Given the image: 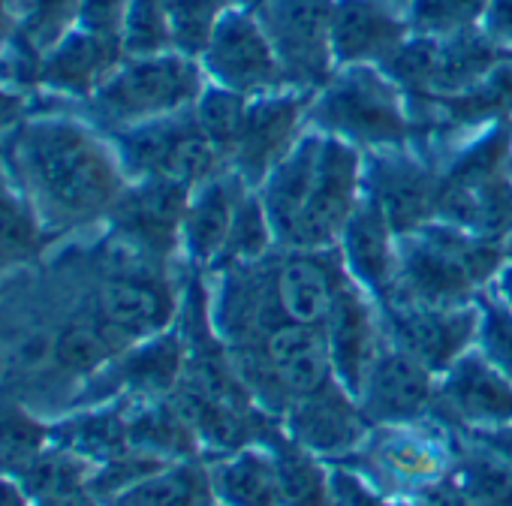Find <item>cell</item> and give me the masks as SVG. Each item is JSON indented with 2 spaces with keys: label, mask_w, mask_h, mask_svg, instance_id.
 I'll list each match as a JSON object with an SVG mask.
<instances>
[{
  "label": "cell",
  "mask_w": 512,
  "mask_h": 506,
  "mask_svg": "<svg viewBox=\"0 0 512 506\" xmlns=\"http://www.w3.org/2000/svg\"><path fill=\"white\" fill-rule=\"evenodd\" d=\"M0 163L55 241L106 226L130 184L109 136L67 109L19 121L0 139Z\"/></svg>",
  "instance_id": "6da1fadb"
},
{
  "label": "cell",
  "mask_w": 512,
  "mask_h": 506,
  "mask_svg": "<svg viewBox=\"0 0 512 506\" xmlns=\"http://www.w3.org/2000/svg\"><path fill=\"white\" fill-rule=\"evenodd\" d=\"M398 269L386 302L458 308L461 299L482 281H488L503 263L497 241L467 232L452 223H428L410 235H401Z\"/></svg>",
  "instance_id": "7a4b0ae2"
},
{
  "label": "cell",
  "mask_w": 512,
  "mask_h": 506,
  "mask_svg": "<svg viewBox=\"0 0 512 506\" xmlns=\"http://www.w3.org/2000/svg\"><path fill=\"white\" fill-rule=\"evenodd\" d=\"M202 85V70L193 58L181 52L151 55V58H124L118 70L82 103L76 112L100 133L112 136L175 112L190 109Z\"/></svg>",
  "instance_id": "3957f363"
},
{
  "label": "cell",
  "mask_w": 512,
  "mask_h": 506,
  "mask_svg": "<svg viewBox=\"0 0 512 506\" xmlns=\"http://www.w3.org/2000/svg\"><path fill=\"white\" fill-rule=\"evenodd\" d=\"M127 181L169 178L187 187L220 175L226 166L202 133L193 106L109 136Z\"/></svg>",
  "instance_id": "277c9868"
},
{
  "label": "cell",
  "mask_w": 512,
  "mask_h": 506,
  "mask_svg": "<svg viewBox=\"0 0 512 506\" xmlns=\"http://www.w3.org/2000/svg\"><path fill=\"white\" fill-rule=\"evenodd\" d=\"M311 121L371 148H401L410 133L398 85L365 64L347 67L323 88L320 100L311 106Z\"/></svg>",
  "instance_id": "5b68a950"
},
{
  "label": "cell",
  "mask_w": 512,
  "mask_h": 506,
  "mask_svg": "<svg viewBox=\"0 0 512 506\" xmlns=\"http://www.w3.org/2000/svg\"><path fill=\"white\" fill-rule=\"evenodd\" d=\"M193 187L169 178L130 181L106 220V238L148 260L169 263L181 250V226Z\"/></svg>",
  "instance_id": "8992f818"
},
{
  "label": "cell",
  "mask_w": 512,
  "mask_h": 506,
  "mask_svg": "<svg viewBox=\"0 0 512 506\" xmlns=\"http://www.w3.org/2000/svg\"><path fill=\"white\" fill-rule=\"evenodd\" d=\"M332 10L335 0H266L260 25L284 67L287 85L302 91L326 88L332 73Z\"/></svg>",
  "instance_id": "52a82bcc"
},
{
  "label": "cell",
  "mask_w": 512,
  "mask_h": 506,
  "mask_svg": "<svg viewBox=\"0 0 512 506\" xmlns=\"http://www.w3.org/2000/svg\"><path fill=\"white\" fill-rule=\"evenodd\" d=\"M199 58L205 73L220 88L235 91L241 97L275 94L287 85L284 67L272 49L266 28L241 10H226L220 16Z\"/></svg>",
  "instance_id": "ba28073f"
},
{
  "label": "cell",
  "mask_w": 512,
  "mask_h": 506,
  "mask_svg": "<svg viewBox=\"0 0 512 506\" xmlns=\"http://www.w3.org/2000/svg\"><path fill=\"white\" fill-rule=\"evenodd\" d=\"M359 169L362 157L356 154V148H350L338 136H323L317 178L293 226L287 250H329L341 238L353 208L359 205Z\"/></svg>",
  "instance_id": "9c48e42d"
},
{
  "label": "cell",
  "mask_w": 512,
  "mask_h": 506,
  "mask_svg": "<svg viewBox=\"0 0 512 506\" xmlns=\"http://www.w3.org/2000/svg\"><path fill=\"white\" fill-rule=\"evenodd\" d=\"M482 323L476 308H434L386 302V332L392 347L410 353L431 374L449 371L470 347Z\"/></svg>",
  "instance_id": "30bf717a"
},
{
  "label": "cell",
  "mask_w": 512,
  "mask_h": 506,
  "mask_svg": "<svg viewBox=\"0 0 512 506\" xmlns=\"http://www.w3.org/2000/svg\"><path fill=\"white\" fill-rule=\"evenodd\" d=\"M365 196L383 211L395 235H410L437 217L443 178L398 148H380L365 163Z\"/></svg>",
  "instance_id": "8fae6325"
},
{
  "label": "cell",
  "mask_w": 512,
  "mask_h": 506,
  "mask_svg": "<svg viewBox=\"0 0 512 506\" xmlns=\"http://www.w3.org/2000/svg\"><path fill=\"white\" fill-rule=\"evenodd\" d=\"M434 413L464 428H512V380L485 356L464 353L434 389Z\"/></svg>",
  "instance_id": "7c38bea8"
},
{
  "label": "cell",
  "mask_w": 512,
  "mask_h": 506,
  "mask_svg": "<svg viewBox=\"0 0 512 506\" xmlns=\"http://www.w3.org/2000/svg\"><path fill=\"white\" fill-rule=\"evenodd\" d=\"M371 425H410L434 404V374L398 347H380L356 395Z\"/></svg>",
  "instance_id": "4fadbf2b"
},
{
  "label": "cell",
  "mask_w": 512,
  "mask_h": 506,
  "mask_svg": "<svg viewBox=\"0 0 512 506\" xmlns=\"http://www.w3.org/2000/svg\"><path fill=\"white\" fill-rule=\"evenodd\" d=\"M287 434L314 455H350L368 440V419L359 401L332 377L317 392L299 398L284 413Z\"/></svg>",
  "instance_id": "5bb4252c"
},
{
  "label": "cell",
  "mask_w": 512,
  "mask_h": 506,
  "mask_svg": "<svg viewBox=\"0 0 512 506\" xmlns=\"http://www.w3.org/2000/svg\"><path fill=\"white\" fill-rule=\"evenodd\" d=\"M302 112L305 100L290 94H266L263 100L247 103L241 139L229 163L247 187H260L269 172L293 151V145L299 142L296 130Z\"/></svg>",
  "instance_id": "9a60e30c"
},
{
  "label": "cell",
  "mask_w": 512,
  "mask_h": 506,
  "mask_svg": "<svg viewBox=\"0 0 512 506\" xmlns=\"http://www.w3.org/2000/svg\"><path fill=\"white\" fill-rule=\"evenodd\" d=\"M410 22L389 0H335L332 10V52L338 64H383L401 43H407Z\"/></svg>",
  "instance_id": "2e32d148"
},
{
  "label": "cell",
  "mask_w": 512,
  "mask_h": 506,
  "mask_svg": "<svg viewBox=\"0 0 512 506\" xmlns=\"http://www.w3.org/2000/svg\"><path fill=\"white\" fill-rule=\"evenodd\" d=\"M121 61V43L73 28L58 46L43 55L40 88L64 97L67 103H82L118 70Z\"/></svg>",
  "instance_id": "e0dca14e"
},
{
  "label": "cell",
  "mask_w": 512,
  "mask_h": 506,
  "mask_svg": "<svg viewBox=\"0 0 512 506\" xmlns=\"http://www.w3.org/2000/svg\"><path fill=\"white\" fill-rule=\"evenodd\" d=\"M323 329L329 341L332 374L356 398L368 368L380 353V338H377V320L371 314V305L350 281L338 287Z\"/></svg>",
  "instance_id": "ac0fdd59"
},
{
  "label": "cell",
  "mask_w": 512,
  "mask_h": 506,
  "mask_svg": "<svg viewBox=\"0 0 512 506\" xmlns=\"http://www.w3.org/2000/svg\"><path fill=\"white\" fill-rule=\"evenodd\" d=\"M341 266L329 250H290L272 269L278 305L287 320L305 326H326L335 293L344 284Z\"/></svg>",
  "instance_id": "d6986e66"
},
{
  "label": "cell",
  "mask_w": 512,
  "mask_h": 506,
  "mask_svg": "<svg viewBox=\"0 0 512 506\" xmlns=\"http://www.w3.org/2000/svg\"><path fill=\"white\" fill-rule=\"evenodd\" d=\"M362 458L371 476L389 491H413L419 494L431 482L446 476L449 455L437 437L392 431L374 443H362Z\"/></svg>",
  "instance_id": "ffe728a7"
},
{
  "label": "cell",
  "mask_w": 512,
  "mask_h": 506,
  "mask_svg": "<svg viewBox=\"0 0 512 506\" xmlns=\"http://www.w3.org/2000/svg\"><path fill=\"white\" fill-rule=\"evenodd\" d=\"M247 193V184L235 172H220L199 187H193L184 226H181V250L193 266L217 263L220 250L226 244L232 214L238 199Z\"/></svg>",
  "instance_id": "44dd1931"
},
{
  "label": "cell",
  "mask_w": 512,
  "mask_h": 506,
  "mask_svg": "<svg viewBox=\"0 0 512 506\" xmlns=\"http://www.w3.org/2000/svg\"><path fill=\"white\" fill-rule=\"evenodd\" d=\"M392 226L383 211L365 196L353 208L344 232H341V257L356 284L368 287L377 296H386L395 281L398 253L392 247Z\"/></svg>",
  "instance_id": "7402d4cb"
},
{
  "label": "cell",
  "mask_w": 512,
  "mask_h": 506,
  "mask_svg": "<svg viewBox=\"0 0 512 506\" xmlns=\"http://www.w3.org/2000/svg\"><path fill=\"white\" fill-rule=\"evenodd\" d=\"M320 151H323V136H317V133L302 136L293 145V151L260 184L263 187L260 199H263V208L269 214L275 241L281 247H287L293 226H296V220H299V214L311 196L317 166H320Z\"/></svg>",
  "instance_id": "603a6c76"
},
{
  "label": "cell",
  "mask_w": 512,
  "mask_h": 506,
  "mask_svg": "<svg viewBox=\"0 0 512 506\" xmlns=\"http://www.w3.org/2000/svg\"><path fill=\"white\" fill-rule=\"evenodd\" d=\"M130 404L133 398H118L100 407H82L52 425V443L82 455L94 467L133 449L130 446Z\"/></svg>",
  "instance_id": "cb8c5ba5"
},
{
  "label": "cell",
  "mask_w": 512,
  "mask_h": 506,
  "mask_svg": "<svg viewBox=\"0 0 512 506\" xmlns=\"http://www.w3.org/2000/svg\"><path fill=\"white\" fill-rule=\"evenodd\" d=\"M130 446L166 461H187L199 455V440L187 416L172 398H151L130 404Z\"/></svg>",
  "instance_id": "d4e9b609"
},
{
  "label": "cell",
  "mask_w": 512,
  "mask_h": 506,
  "mask_svg": "<svg viewBox=\"0 0 512 506\" xmlns=\"http://www.w3.org/2000/svg\"><path fill=\"white\" fill-rule=\"evenodd\" d=\"M214 497L226 506H281L275 461L269 449H241L217 458L211 467Z\"/></svg>",
  "instance_id": "484cf974"
},
{
  "label": "cell",
  "mask_w": 512,
  "mask_h": 506,
  "mask_svg": "<svg viewBox=\"0 0 512 506\" xmlns=\"http://www.w3.org/2000/svg\"><path fill=\"white\" fill-rule=\"evenodd\" d=\"M263 443L275 461L281 506H332V485L314 452L278 431V425L263 434Z\"/></svg>",
  "instance_id": "4316f807"
},
{
  "label": "cell",
  "mask_w": 512,
  "mask_h": 506,
  "mask_svg": "<svg viewBox=\"0 0 512 506\" xmlns=\"http://www.w3.org/2000/svg\"><path fill=\"white\" fill-rule=\"evenodd\" d=\"M497 64H503V52L488 34L461 31L455 37L437 40V64H434L431 97L461 94V91L479 85Z\"/></svg>",
  "instance_id": "83f0119b"
},
{
  "label": "cell",
  "mask_w": 512,
  "mask_h": 506,
  "mask_svg": "<svg viewBox=\"0 0 512 506\" xmlns=\"http://www.w3.org/2000/svg\"><path fill=\"white\" fill-rule=\"evenodd\" d=\"M112 506H214L211 473L196 458L172 461L121 494Z\"/></svg>",
  "instance_id": "f1b7e54d"
},
{
  "label": "cell",
  "mask_w": 512,
  "mask_h": 506,
  "mask_svg": "<svg viewBox=\"0 0 512 506\" xmlns=\"http://www.w3.org/2000/svg\"><path fill=\"white\" fill-rule=\"evenodd\" d=\"M4 473H10L34 503H43V500L61 497L70 491L88 488L94 464L76 452H67V449L49 443L46 449H40L37 455L7 467Z\"/></svg>",
  "instance_id": "f546056e"
},
{
  "label": "cell",
  "mask_w": 512,
  "mask_h": 506,
  "mask_svg": "<svg viewBox=\"0 0 512 506\" xmlns=\"http://www.w3.org/2000/svg\"><path fill=\"white\" fill-rule=\"evenodd\" d=\"M428 103H434V109H440L455 127L503 118L512 112V64H497L479 85L452 97H431Z\"/></svg>",
  "instance_id": "4dcf8cb0"
},
{
  "label": "cell",
  "mask_w": 512,
  "mask_h": 506,
  "mask_svg": "<svg viewBox=\"0 0 512 506\" xmlns=\"http://www.w3.org/2000/svg\"><path fill=\"white\" fill-rule=\"evenodd\" d=\"M452 476L476 506H512V470L485 443L458 449Z\"/></svg>",
  "instance_id": "1f68e13d"
},
{
  "label": "cell",
  "mask_w": 512,
  "mask_h": 506,
  "mask_svg": "<svg viewBox=\"0 0 512 506\" xmlns=\"http://www.w3.org/2000/svg\"><path fill=\"white\" fill-rule=\"evenodd\" d=\"M272 241H275V232H272L269 214L263 208V199L253 196V193H244L235 205L232 226H229V235H226V244L220 250L217 263L223 269L226 266H244V263H260Z\"/></svg>",
  "instance_id": "d6a6232c"
},
{
  "label": "cell",
  "mask_w": 512,
  "mask_h": 506,
  "mask_svg": "<svg viewBox=\"0 0 512 506\" xmlns=\"http://www.w3.org/2000/svg\"><path fill=\"white\" fill-rule=\"evenodd\" d=\"M193 112H196V121H199L202 133L208 136V142L220 154L223 166H229L232 154L238 148V139H241L247 97L214 85V88H205L199 94V100L193 103Z\"/></svg>",
  "instance_id": "836d02e7"
},
{
  "label": "cell",
  "mask_w": 512,
  "mask_h": 506,
  "mask_svg": "<svg viewBox=\"0 0 512 506\" xmlns=\"http://www.w3.org/2000/svg\"><path fill=\"white\" fill-rule=\"evenodd\" d=\"M512 157V127L500 124L473 148L458 154L452 169L443 175V187H476L506 175Z\"/></svg>",
  "instance_id": "e575fe53"
},
{
  "label": "cell",
  "mask_w": 512,
  "mask_h": 506,
  "mask_svg": "<svg viewBox=\"0 0 512 506\" xmlns=\"http://www.w3.org/2000/svg\"><path fill=\"white\" fill-rule=\"evenodd\" d=\"M160 4L169 16L175 52L187 58L205 52L214 25L229 10V0H160Z\"/></svg>",
  "instance_id": "d590c367"
},
{
  "label": "cell",
  "mask_w": 512,
  "mask_h": 506,
  "mask_svg": "<svg viewBox=\"0 0 512 506\" xmlns=\"http://www.w3.org/2000/svg\"><path fill=\"white\" fill-rule=\"evenodd\" d=\"M488 0H410V31L419 37L446 40L461 31H473L485 19Z\"/></svg>",
  "instance_id": "8d00e7d4"
},
{
  "label": "cell",
  "mask_w": 512,
  "mask_h": 506,
  "mask_svg": "<svg viewBox=\"0 0 512 506\" xmlns=\"http://www.w3.org/2000/svg\"><path fill=\"white\" fill-rule=\"evenodd\" d=\"M124 58H151L175 52L169 16L160 0H130V10L121 31Z\"/></svg>",
  "instance_id": "74e56055"
},
{
  "label": "cell",
  "mask_w": 512,
  "mask_h": 506,
  "mask_svg": "<svg viewBox=\"0 0 512 506\" xmlns=\"http://www.w3.org/2000/svg\"><path fill=\"white\" fill-rule=\"evenodd\" d=\"M166 464H172V461L157 458V455L142 452V449H127V452L97 464L91 479H88V488L103 506H112L121 494H127L130 488H136L139 482H145L148 476H154Z\"/></svg>",
  "instance_id": "f35d334b"
},
{
  "label": "cell",
  "mask_w": 512,
  "mask_h": 506,
  "mask_svg": "<svg viewBox=\"0 0 512 506\" xmlns=\"http://www.w3.org/2000/svg\"><path fill=\"white\" fill-rule=\"evenodd\" d=\"M52 443V425L28 413L22 404L0 401V470H7Z\"/></svg>",
  "instance_id": "ab89813d"
},
{
  "label": "cell",
  "mask_w": 512,
  "mask_h": 506,
  "mask_svg": "<svg viewBox=\"0 0 512 506\" xmlns=\"http://www.w3.org/2000/svg\"><path fill=\"white\" fill-rule=\"evenodd\" d=\"M479 338H482V353L512 380V314L488 302L482 311Z\"/></svg>",
  "instance_id": "60d3db41"
},
{
  "label": "cell",
  "mask_w": 512,
  "mask_h": 506,
  "mask_svg": "<svg viewBox=\"0 0 512 506\" xmlns=\"http://www.w3.org/2000/svg\"><path fill=\"white\" fill-rule=\"evenodd\" d=\"M127 10H130V0H79L76 4V28L88 31L94 37L121 43Z\"/></svg>",
  "instance_id": "b9f144b4"
},
{
  "label": "cell",
  "mask_w": 512,
  "mask_h": 506,
  "mask_svg": "<svg viewBox=\"0 0 512 506\" xmlns=\"http://www.w3.org/2000/svg\"><path fill=\"white\" fill-rule=\"evenodd\" d=\"M416 500H419V506H476L464 494V488L455 482V476H443V479L431 482L428 488H422L416 494Z\"/></svg>",
  "instance_id": "7bdbcfd3"
},
{
  "label": "cell",
  "mask_w": 512,
  "mask_h": 506,
  "mask_svg": "<svg viewBox=\"0 0 512 506\" xmlns=\"http://www.w3.org/2000/svg\"><path fill=\"white\" fill-rule=\"evenodd\" d=\"M485 34L497 46H512V0H488Z\"/></svg>",
  "instance_id": "ee69618b"
},
{
  "label": "cell",
  "mask_w": 512,
  "mask_h": 506,
  "mask_svg": "<svg viewBox=\"0 0 512 506\" xmlns=\"http://www.w3.org/2000/svg\"><path fill=\"white\" fill-rule=\"evenodd\" d=\"M0 506H34V500L25 494V488L4 470H0Z\"/></svg>",
  "instance_id": "f6af8a7d"
},
{
  "label": "cell",
  "mask_w": 512,
  "mask_h": 506,
  "mask_svg": "<svg viewBox=\"0 0 512 506\" xmlns=\"http://www.w3.org/2000/svg\"><path fill=\"white\" fill-rule=\"evenodd\" d=\"M34 506H103V503L91 494V488H79V491H70V494H61V497L34 503Z\"/></svg>",
  "instance_id": "bcb514c9"
},
{
  "label": "cell",
  "mask_w": 512,
  "mask_h": 506,
  "mask_svg": "<svg viewBox=\"0 0 512 506\" xmlns=\"http://www.w3.org/2000/svg\"><path fill=\"white\" fill-rule=\"evenodd\" d=\"M500 290H503V299H506V311L512 314V269H506V272H503V278H500Z\"/></svg>",
  "instance_id": "7dc6e473"
},
{
  "label": "cell",
  "mask_w": 512,
  "mask_h": 506,
  "mask_svg": "<svg viewBox=\"0 0 512 506\" xmlns=\"http://www.w3.org/2000/svg\"><path fill=\"white\" fill-rule=\"evenodd\" d=\"M241 4H250V7H263L266 0H241Z\"/></svg>",
  "instance_id": "c3c4849f"
},
{
  "label": "cell",
  "mask_w": 512,
  "mask_h": 506,
  "mask_svg": "<svg viewBox=\"0 0 512 506\" xmlns=\"http://www.w3.org/2000/svg\"><path fill=\"white\" fill-rule=\"evenodd\" d=\"M506 253H509V257H512V238H509V247H506Z\"/></svg>",
  "instance_id": "681fc988"
},
{
  "label": "cell",
  "mask_w": 512,
  "mask_h": 506,
  "mask_svg": "<svg viewBox=\"0 0 512 506\" xmlns=\"http://www.w3.org/2000/svg\"><path fill=\"white\" fill-rule=\"evenodd\" d=\"M0 371H4V359H0Z\"/></svg>",
  "instance_id": "f907efd6"
}]
</instances>
